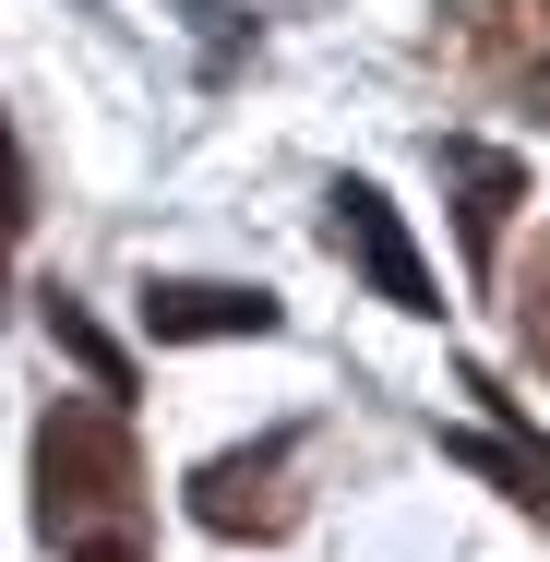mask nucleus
Instances as JSON below:
<instances>
[{
	"instance_id": "f03ea898",
	"label": "nucleus",
	"mask_w": 550,
	"mask_h": 562,
	"mask_svg": "<svg viewBox=\"0 0 550 562\" xmlns=\"http://www.w3.org/2000/svg\"><path fill=\"white\" fill-rule=\"evenodd\" d=\"M300 454H312V431H300V419H276V431H251V443L204 454V467L180 479L192 527H204V539H227V551H276V539H300V515H312Z\"/></svg>"
},
{
	"instance_id": "1a4fd4ad",
	"label": "nucleus",
	"mask_w": 550,
	"mask_h": 562,
	"mask_svg": "<svg viewBox=\"0 0 550 562\" xmlns=\"http://www.w3.org/2000/svg\"><path fill=\"white\" fill-rule=\"evenodd\" d=\"M36 216V180H24V144H12V109H0V239H24Z\"/></svg>"
},
{
	"instance_id": "f257e3e1",
	"label": "nucleus",
	"mask_w": 550,
	"mask_h": 562,
	"mask_svg": "<svg viewBox=\"0 0 550 562\" xmlns=\"http://www.w3.org/2000/svg\"><path fill=\"white\" fill-rule=\"evenodd\" d=\"M24 515L48 562H156V491H144V431L132 395H48L24 443Z\"/></svg>"
},
{
	"instance_id": "7ed1b4c3",
	"label": "nucleus",
	"mask_w": 550,
	"mask_h": 562,
	"mask_svg": "<svg viewBox=\"0 0 550 562\" xmlns=\"http://www.w3.org/2000/svg\"><path fill=\"white\" fill-rule=\"evenodd\" d=\"M324 239L359 263V288H371L383 312H419V324L442 312V276L419 263V239H407V216H395V192H383V180H359V168H347V180L324 192Z\"/></svg>"
},
{
	"instance_id": "39448f33",
	"label": "nucleus",
	"mask_w": 550,
	"mask_h": 562,
	"mask_svg": "<svg viewBox=\"0 0 550 562\" xmlns=\"http://www.w3.org/2000/svg\"><path fill=\"white\" fill-rule=\"evenodd\" d=\"M467 395H479L491 419H479V431H431V443L454 454L467 479H491V491H503L527 527H550V431L515 407V395H503V371H467Z\"/></svg>"
},
{
	"instance_id": "0eeeda50",
	"label": "nucleus",
	"mask_w": 550,
	"mask_h": 562,
	"mask_svg": "<svg viewBox=\"0 0 550 562\" xmlns=\"http://www.w3.org/2000/svg\"><path fill=\"white\" fill-rule=\"evenodd\" d=\"M36 324H48V347H60V359H72L97 395H132V359H120V336L85 312V300H72V288H36Z\"/></svg>"
},
{
	"instance_id": "423d86ee",
	"label": "nucleus",
	"mask_w": 550,
	"mask_h": 562,
	"mask_svg": "<svg viewBox=\"0 0 550 562\" xmlns=\"http://www.w3.org/2000/svg\"><path fill=\"white\" fill-rule=\"evenodd\" d=\"M144 336L156 347H227V336H288L276 288H227V276H144Z\"/></svg>"
},
{
	"instance_id": "9d476101",
	"label": "nucleus",
	"mask_w": 550,
	"mask_h": 562,
	"mask_svg": "<svg viewBox=\"0 0 550 562\" xmlns=\"http://www.w3.org/2000/svg\"><path fill=\"white\" fill-rule=\"evenodd\" d=\"M515 85H527V109L550 120V48H527V60H515Z\"/></svg>"
},
{
	"instance_id": "20e7f679",
	"label": "nucleus",
	"mask_w": 550,
	"mask_h": 562,
	"mask_svg": "<svg viewBox=\"0 0 550 562\" xmlns=\"http://www.w3.org/2000/svg\"><path fill=\"white\" fill-rule=\"evenodd\" d=\"M431 156H442V204H454V251H467V276L491 288V276H503V227H515V204H527L539 180H527L515 144H479V132H442Z\"/></svg>"
},
{
	"instance_id": "6e6552de",
	"label": "nucleus",
	"mask_w": 550,
	"mask_h": 562,
	"mask_svg": "<svg viewBox=\"0 0 550 562\" xmlns=\"http://www.w3.org/2000/svg\"><path fill=\"white\" fill-rule=\"evenodd\" d=\"M515 347L539 359V383H550V227H539V251L515 263Z\"/></svg>"
}]
</instances>
